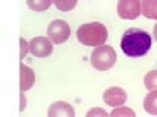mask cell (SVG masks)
<instances>
[{"instance_id":"1","label":"cell","mask_w":157,"mask_h":117,"mask_svg":"<svg viewBox=\"0 0 157 117\" xmlns=\"http://www.w3.org/2000/svg\"><path fill=\"white\" fill-rule=\"evenodd\" d=\"M151 35L140 28H129L122 34L121 48L128 57H143L151 48Z\"/></svg>"},{"instance_id":"2","label":"cell","mask_w":157,"mask_h":117,"mask_svg":"<svg viewBox=\"0 0 157 117\" xmlns=\"http://www.w3.org/2000/svg\"><path fill=\"white\" fill-rule=\"evenodd\" d=\"M109 38V31L101 22H87L76 29V40L87 47H98Z\"/></svg>"},{"instance_id":"3","label":"cell","mask_w":157,"mask_h":117,"mask_svg":"<svg viewBox=\"0 0 157 117\" xmlns=\"http://www.w3.org/2000/svg\"><path fill=\"white\" fill-rule=\"evenodd\" d=\"M116 51L112 46L107 44H101L98 47H94L93 53H91V66L98 72H106V70L112 69L116 63Z\"/></svg>"},{"instance_id":"4","label":"cell","mask_w":157,"mask_h":117,"mask_svg":"<svg viewBox=\"0 0 157 117\" xmlns=\"http://www.w3.org/2000/svg\"><path fill=\"white\" fill-rule=\"evenodd\" d=\"M47 37L55 44H63L68 41L71 37V27L63 19H55L48 24L47 27Z\"/></svg>"},{"instance_id":"5","label":"cell","mask_w":157,"mask_h":117,"mask_svg":"<svg viewBox=\"0 0 157 117\" xmlns=\"http://www.w3.org/2000/svg\"><path fill=\"white\" fill-rule=\"evenodd\" d=\"M116 12L121 19H137L141 15V0H119Z\"/></svg>"},{"instance_id":"6","label":"cell","mask_w":157,"mask_h":117,"mask_svg":"<svg viewBox=\"0 0 157 117\" xmlns=\"http://www.w3.org/2000/svg\"><path fill=\"white\" fill-rule=\"evenodd\" d=\"M53 44L48 37H34L29 41V53L35 57H47L53 53Z\"/></svg>"},{"instance_id":"7","label":"cell","mask_w":157,"mask_h":117,"mask_svg":"<svg viewBox=\"0 0 157 117\" xmlns=\"http://www.w3.org/2000/svg\"><path fill=\"white\" fill-rule=\"evenodd\" d=\"M126 100H128V94L121 86H110L103 92V101L106 103V105H110L113 108L123 105Z\"/></svg>"},{"instance_id":"8","label":"cell","mask_w":157,"mask_h":117,"mask_svg":"<svg viewBox=\"0 0 157 117\" xmlns=\"http://www.w3.org/2000/svg\"><path fill=\"white\" fill-rule=\"evenodd\" d=\"M48 117H75V108L66 101H56L48 107Z\"/></svg>"},{"instance_id":"9","label":"cell","mask_w":157,"mask_h":117,"mask_svg":"<svg viewBox=\"0 0 157 117\" xmlns=\"http://www.w3.org/2000/svg\"><path fill=\"white\" fill-rule=\"evenodd\" d=\"M35 82V75L34 70L29 66L21 63L19 64V90L21 92H27L28 90L33 88V85Z\"/></svg>"},{"instance_id":"10","label":"cell","mask_w":157,"mask_h":117,"mask_svg":"<svg viewBox=\"0 0 157 117\" xmlns=\"http://www.w3.org/2000/svg\"><path fill=\"white\" fill-rule=\"evenodd\" d=\"M143 107L148 114H151V116H157V90L150 91L147 95L144 97Z\"/></svg>"},{"instance_id":"11","label":"cell","mask_w":157,"mask_h":117,"mask_svg":"<svg viewBox=\"0 0 157 117\" xmlns=\"http://www.w3.org/2000/svg\"><path fill=\"white\" fill-rule=\"evenodd\" d=\"M141 15L157 21V0H141Z\"/></svg>"},{"instance_id":"12","label":"cell","mask_w":157,"mask_h":117,"mask_svg":"<svg viewBox=\"0 0 157 117\" xmlns=\"http://www.w3.org/2000/svg\"><path fill=\"white\" fill-rule=\"evenodd\" d=\"M53 0H27V6L34 12H44L52 6Z\"/></svg>"},{"instance_id":"13","label":"cell","mask_w":157,"mask_h":117,"mask_svg":"<svg viewBox=\"0 0 157 117\" xmlns=\"http://www.w3.org/2000/svg\"><path fill=\"white\" fill-rule=\"evenodd\" d=\"M144 86L148 91L157 90V69L147 72L144 76Z\"/></svg>"},{"instance_id":"14","label":"cell","mask_w":157,"mask_h":117,"mask_svg":"<svg viewBox=\"0 0 157 117\" xmlns=\"http://www.w3.org/2000/svg\"><path fill=\"white\" fill-rule=\"evenodd\" d=\"M78 0H53V5H55L60 12H69L76 6Z\"/></svg>"},{"instance_id":"15","label":"cell","mask_w":157,"mask_h":117,"mask_svg":"<svg viewBox=\"0 0 157 117\" xmlns=\"http://www.w3.org/2000/svg\"><path fill=\"white\" fill-rule=\"evenodd\" d=\"M110 116L113 117H135V111L129 108V107H125V105H121V107H115V110L110 113Z\"/></svg>"},{"instance_id":"16","label":"cell","mask_w":157,"mask_h":117,"mask_svg":"<svg viewBox=\"0 0 157 117\" xmlns=\"http://www.w3.org/2000/svg\"><path fill=\"white\" fill-rule=\"evenodd\" d=\"M28 53H29V42L24 37H21L19 38V59L21 60H24Z\"/></svg>"},{"instance_id":"17","label":"cell","mask_w":157,"mask_h":117,"mask_svg":"<svg viewBox=\"0 0 157 117\" xmlns=\"http://www.w3.org/2000/svg\"><path fill=\"white\" fill-rule=\"evenodd\" d=\"M107 116H110V113H107L103 108H98V107L87 111V117H107Z\"/></svg>"},{"instance_id":"18","label":"cell","mask_w":157,"mask_h":117,"mask_svg":"<svg viewBox=\"0 0 157 117\" xmlns=\"http://www.w3.org/2000/svg\"><path fill=\"white\" fill-rule=\"evenodd\" d=\"M27 108V98H25V92H21V105H19V110L24 111Z\"/></svg>"},{"instance_id":"19","label":"cell","mask_w":157,"mask_h":117,"mask_svg":"<svg viewBox=\"0 0 157 117\" xmlns=\"http://www.w3.org/2000/svg\"><path fill=\"white\" fill-rule=\"evenodd\" d=\"M153 37H154V40L157 41V24L154 25V29H153Z\"/></svg>"}]
</instances>
